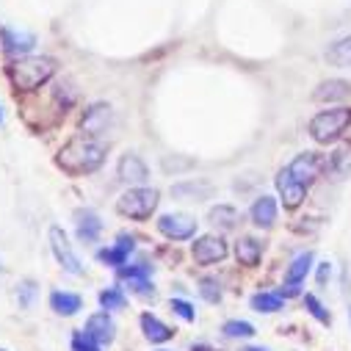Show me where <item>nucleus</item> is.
Listing matches in <instances>:
<instances>
[{"mask_svg":"<svg viewBox=\"0 0 351 351\" xmlns=\"http://www.w3.org/2000/svg\"><path fill=\"white\" fill-rule=\"evenodd\" d=\"M106 152H108V144L100 138V136H75L61 152H58V166L66 171V174H89L95 169L103 166L106 160Z\"/></svg>","mask_w":351,"mask_h":351,"instance_id":"1","label":"nucleus"},{"mask_svg":"<svg viewBox=\"0 0 351 351\" xmlns=\"http://www.w3.org/2000/svg\"><path fill=\"white\" fill-rule=\"evenodd\" d=\"M9 75H12V83L17 86L20 92H34V89H39L42 83H47L56 75V61L53 58H42V56L20 58L9 69Z\"/></svg>","mask_w":351,"mask_h":351,"instance_id":"2","label":"nucleus"},{"mask_svg":"<svg viewBox=\"0 0 351 351\" xmlns=\"http://www.w3.org/2000/svg\"><path fill=\"white\" fill-rule=\"evenodd\" d=\"M348 125H351V108H346V106L329 108V111H321L310 119V136L318 144H329V141H337Z\"/></svg>","mask_w":351,"mask_h":351,"instance_id":"3","label":"nucleus"},{"mask_svg":"<svg viewBox=\"0 0 351 351\" xmlns=\"http://www.w3.org/2000/svg\"><path fill=\"white\" fill-rule=\"evenodd\" d=\"M158 208V191L155 189H130L125 191L119 199H117V210L128 219H136V221H144L152 216V210Z\"/></svg>","mask_w":351,"mask_h":351,"instance_id":"4","label":"nucleus"},{"mask_svg":"<svg viewBox=\"0 0 351 351\" xmlns=\"http://www.w3.org/2000/svg\"><path fill=\"white\" fill-rule=\"evenodd\" d=\"M285 169H288V174H291L296 183H302L304 189H310V186L321 178V171H324V158H321L318 152H302V155H296Z\"/></svg>","mask_w":351,"mask_h":351,"instance_id":"5","label":"nucleus"},{"mask_svg":"<svg viewBox=\"0 0 351 351\" xmlns=\"http://www.w3.org/2000/svg\"><path fill=\"white\" fill-rule=\"evenodd\" d=\"M158 230L169 241H189L197 232V221L186 213H166V216L158 219Z\"/></svg>","mask_w":351,"mask_h":351,"instance_id":"6","label":"nucleus"},{"mask_svg":"<svg viewBox=\"0 0 351 351\" xmlns=\"http://www.w3.org/2000/svg\"><path fill=\"white\" fill-rule=\"evenodd\" d=\"M50 246H53V254H56V260L61 263L64 271H69V274H75V277L83 274L80 260H77V254L72 252V246H69V241H66V235H64L61 227H50Z\"/></svg>","mask_w":351,"mask_h":351,"instance_id":"7","label":"nucleus"},{"mask_svg":"<svg viewBox=\"0 0 351 351\" xmlns=\"http://www.w3.org/2000/svg\"><path fill=\"white\" fill-rule=\"evenodd\" d=\"M191 254H194V260L199 263V266H210V263H219V260L227 257V243L219 235H202V238L194 241Z\"/></svg>","mask_w":351,"mask_h":351,"instance_id":"8","label":"nucleus"},{"mask_svg":"<svg viewBox=\"0 0 351 351\" xmlns=\"http://www.w3.org/2000/svg\"><path fill=\"white\" fill-rule=\"evenodd\" d=\"M117 174H119V180L128 183V186H141V183L149 178L147 163H144L136 152H128V155L119 158V163H117Z\"/></svg>","mask_w":351,"mask_h":351,"instance_id":"9","label":"nucleus"},{"mask_svg":"<svg viewBox=\"0 0 351 351\" xmlns=\"http://www.w3.org/2000/svg\"><path fill=\"white\" fill-rule=\"evenodd\" d=\"M277 191H280V199L288 210H296L304 202V194H307V189L291 178L288 169H280V174H277Z\"/></svg>","mask_w":351,"mask_h":351,"instance_id":"10","label":"nucleus"},{"mask_svg":"<svg viewBox=\"0 0 351 351\" xmlns=\"http://www.w3.org/2000/svg\"><path fill=\"white\" fill-rule=\"evenodd\" d=\"M86 335H89L95 343L100 346H111L117 337V324L108 318V313H97L86 321Z\"/></svg>","mask_w":351,"mask_h":351,"instance_id":"11","label":"nucleus"},{"mask_svg":"<svg viewBox=\"0 0 351 351\" xmlns=\"http://www.w3.org/2000/svg\"><path fill=\"white\" fill-rule=\"evenodd\" d=\"M108 122H111V106L97 103V106H92L89 111H86V117L80 122V130L89 133V136H100V133H106Z\"/></svg>","mask_w":351,"mask_h":351,"instance_id":"12","label":"nucleus"},{"mask_svg":"<svg viewBox=\"0 0 351 351\" xmlns=\"http://www.w3.org/2000/svg\"><path fill=\"white\" fill-rule=\"evenodd\" d=\"M75 230L80 241H97L103 232V221L95 210H77L75 213Z\"/></svg>","mask_w":351,"mask_h":351,"instance_id":"13","label":"nucleus"},{"mask_svg":"<svg viewBox=\"0 0 351 351\" xmlns=\"http://www.w3.org/2000/svg\"><path fill=\"white\" fill-rule=\"evenodd\" d=\"M133 246H136V241H133L130 235H119L117 246H111V249H103L97 257L106 263V266H125V263H128V257H130V252H133Z\"/></svg>","mask_w":351,"mask_h":351,"instance_id":"14","label":"nucleus"},{"mask_svg":"<svg viewBox=\"0 0 351 351\" xmlns=\"http://www.w3.org/2000/svg\"><path fill=\"white\" fill-rule=\"evenodd\" d=\"M122 277L128 280V285L133 288V293H138V296H152L155 293V288L149 285V266L147 263H141V266H130V269H122Z\"/></svg>","mask_w":351,"mask_h":351,"instance_id":"15","label":"nucleus"},{"mask_svg":"<svg viewBox=\"0 0 351 351\" xmlns=\"http://www.w3.org/2000/svg\"><path fill=\"white\" fill-rule=\"evenodd\" d=\"M348 92H351V86L346 80H324L318 89H315L313 100H318V103H335V100L348 97Z\"/></svg>","mask_w":351,"mask_h":351,"instance_id":"16","label":"nucleus"},{"mask_svg":"<svg viewBox=\"0 0 351 351\" xmlns=\"http://www.w3.org/2000/svg\"><path fill=\"white\" fill-rule=\"evenodd\" d=\"M252 221L257 227H271L277 221V202H274V197H260L252 205Z\"/></svg>","mask_w":351,"mask_h":351,"instance_id":"17","label":"nucleus"},{"mask_svg":"<svg viewBox=\"0 0 351 351\" xmlns=\"http://www.w3.org/2000/svg\"><path fill=\"white\" fill-rule=\"evenodd\" d=\"M0 36H3V45L12 56H20V53H28L34 45H36V36L34 34H17L14 28H3L0 31Z\"/></svg>","mask_w":351,"mask_h":351,"instance_id":"18","label":"nucleus"},{"mask_svg":"<svg viewBox=\"0 0 351 351\" xmlns=\"http://www.w3.org/2000/svg\"><path fill=\"white\" fill-rule=\"evenodd\" d=\"M141 329H144V337L147 340H152V343H166L174 332L160 321V318H155L152 313H144L141 315Z\"/></svg>","mask_w":351,"mask_h":351,"instance_id":"19","label":"nucleus"},{"mask_svg":"<svg viewBox=\"0 0 351 351\" xmlns=\"http://www.w3.org/2000/svg\"><path fill=\"white\" fill-rule=\"evenodd\" d=\"M235 254H238L241 266H257L260 254H263V246H260V241H254V238H241V241L235 243Z\"/></svg>","mask_w":351,"mask_h":351,"instance_id":"20","label":"nucleus"},{"mask_svg":"<svg viewBox=\"0 0 351 351\" xmlns=\"http://www.w3.org/2000/svg\"><path fill=\"white\" fill-rule=\"evenodd\" d=\"M80 296L77 293H66V291H56L50 296V307L58 313V315H75L80 310Z\"/></svg>","mask_w":351,"mask_h":351,"instance_id":"21","label":"nucleus"},{"mask_svg":"<svg viewBox=\"0 0 351 351\" xmlns=\"http://www.w3.org/2000/svg\"><path fill=\"white\" fill-rule=\"evenodd\" d=\"M310 266H313V254L310 252H304V254H299L293 263H291V269H288V274H285V285H299L304 277H307V271H310Z\"/></svg>","mask_w":351,"mask_h":351,"instance_id":"22","label":"nucleus"},{"mask_svg":"<svg viewBox=\"0 0 351 351\" xmlns=\"http://www.w3.org/2000/svg\"><path fill=\"white\" fill-rule=\"evenodd\" d=\"M208 221H210L213 227H219V230H232V227L238 224V210L230 208V205H219V208H213V210L208 213Z\"/></svg>","mask_w":351,"mask_h":351,"instance_id":"23","label":"nucleus"},{"mask_svg":"<svg viewBox=\"0 0 351 351\" xmlns=\"http://www.w3.org/2000/svg\"><path fill=\"white\" fill-rule=\"evenodd\" d=\"M326 61L335 64V66H343V69L351 66V36L335 42V45L326 50Z\"/></svg>","mask_w":351,"mask_h":351,"instance_id":"24","label":"nucleus"},{"mask_svg":"<svg viewBox=\"0 0 351 351\" xmlns=\"http://www.w3.org/2000/svg\"><path fill=\"white\" fill-rule=\"evenodd\" d=\"M171 194L174 197H191L194 202H199V199H208L213 194V186L210 183H183V186H174Z\"/></svg>","mask_w":351,"mask_h":351,"instance_id":"25","label":"nucleus"},{"mask_svg":"<svg viewBox=\"0 0 351 351\" xmlns=\"http://www.w3.org/2000/svg\"><path fill=\"white\" fill-rule=\"evenodd\" d=\"M252 310H257V313H280L282 310V296L280 293H254L252 296Z\"/></svg>","mask_w":351,"mask_h":351,"instance_id":"26","label":"nucleus"},{"mask_svg":"<svg viewBox=\"0 0 351 351\" xmlns=\"http://www.w3.org/2000/svg\"><path fill=\"white\" fill-rule=\"evenodd\" d=\"M199 293H202V299H205V302L219 304V302H221V285H219V280L205 277V280L199 282Z\"/></svg>","mask_w":351,"mask_h":351,"instance_id":"27","label":"nucleus"},{"mask_svg":"<svg viewBox=\"0 0 351 351\" xmlns=\"http://www.w3.org/2000/svg\"><path fill=\"white\" fill-rule=\"evenodd\" d=\"M100 307L103 310H122L125 307V293L119 288H108L100 293Z\"/></svg>","mask_w":351,"mask_h":351,"instance_id":"28","label":"nucleus"},{"mask_svg":"<svg viewBox=\"0 0 351 351\" xmlns=\"http://www.w3.org/2000/svg\"><path fill=\"white\" fill-rule=\"evenodd\" d=\"M304 307H307V313H310L315 321H321L324 326H329V324H332V315L326 313V307H324L315 296H304Z\"/></svg>","mask_w":351,"mask_h":351,"instance_id":"29","label":"nucleus"},{"mask_svg":"<svg viewBox=\"0 0 351 351\" xmlns=\"http://www.w3.org/2000/svg\"><path fill=\"white\" fill-rule=\"evenodd\" d=\"M224 335L227 337H252L254 335V326L249 321H227L224 324Z\"/></svg>","mask_w":351,"mask_h":351,"instance_id":"30","label":"nucleus"},{"mask_svg":"<svg viewBox=\"0 0 351 351\" xmlns=\"http://www.w3.org/2000/svg\"><path fill=\"white\" fill-rule=\"evenodd\" d=\"M72 351H100V343H95L86 332L72 335Z\"/></svg>","mask_w":351,"mask_h":351,"instance_id":"31","label":"nucleus"},{"mask_svg":"<svg viewBox=\"0 0 351 351\" xmlns=\"http://www.w3.org/2000/svg\"><path fill=\"white\" fill-rule=\"evenodd\" d=\"M171 310H174V313H178V315H180L183 321H189V324H191V321L197 318L194 307H191L189 302H183V299H171Z\"/></svg>","mask_w":351,"mask_h":351,"instance_id":"32","label":"nucleus"},{"mask_svg":"<svg viewBox=\"0 0 351 351\" xmlns=\"http://www.w3.org/2000/svg\"><path fill=\"white\" fill-rule=\"evenodd\" d=\"M31 299H34V282H23V299H20V304L23 307H31Z\"/></svg>","mask_w":351,"mask_h":351,"instance_id":"33","label":"nucleus"},{"mask_svg":"<svg viewBox=\"0 0 351 351\" xmlns=\"http://www.w3.org/2000/svg\"><path fill=\"white\" fill-rule=\"evenodd\" d=\"M329 274H332V263H321V269H318V282L324 285V282L329 280Z\"/></svg>","mask_w":351,"mask_h":351,"instance_id":"34","label":"nucleus"},{"mask_svg":"<svg viewBox=\"0 0 351 351\" xmlns=\"http://www.w3.org/2000/svg\"><path fill=\"white\" fill-rule=\"evenodd\" d=\"M243 351H269V348H263V346H249V348H243Z\"/></svg>","mask_w":351,"mask_h":351,"instance_id":"35","label":"nucleus"},{"mask_svg":"<svg viewBox=\"0 0 351 351\" xmlns=\"http://www.w3.org/2000/svg\"><path fill=\"white\" fill-rule=\"evenodd\" d=\"M191 351H213V348H210V346H194Z\"/></svg>","mask_w":351,"mask_h":351,"instance_id":"36","label":"nucleus"},{"mask_svg":"<svg viewBox=\"0 0 351 351\" xmlns=\"http://www.w3.org/2000/svg\"><path fill=\"white\" fill-rule=\"evenodd\" d=\"M348 321H351V307H348Z\"/></svg>","mask_w":351,"mask_h":351,"instance_id":"37","label":"nucleus"},{"mask_svg":"<svg viewBox=\"0 0 351 351\" xmlns=\"http://www.w3.org/2000/svg\"><path fill=\"white\" fill-rule=\"evenodd\" d=\"M0 122H3V114H0Z\"/></svg>","mask_w":351,"mask_h":351,"instance_id":"38","label":"nucleus"}]
</instances>
